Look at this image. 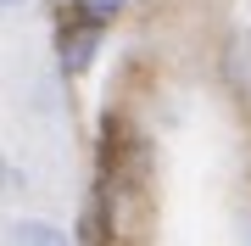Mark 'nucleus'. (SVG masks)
I'll return each instance as SVG.
<instances>
[{"instance_id":"obj_1","label":"nucleus","mask_w":251,"mask_h":246,"mask_svg":"<svg viewBox=\"0 0 251 246\" xmlns=\"http://www.w3.org/2000/svg\"><path fill=\"white\" fill-rule=\"evenodd\" d=\"M100 28H106V23H95L84 6H73L67 17H62L56 51H62V67H67V73H84V67H90V56H95V45H100Z\"/></svg>"},{"instance_id":"obj_2","label":"nucleus","mask_w":251,"mask_h":246,"mask_svg":"<svg viewBox=\"0 0 251 246\" xmlns=\"http://www.w3.org/2000/svg\"><path fill=\"white\" fill-rule=\"evenodd\" d=\"M0 246H73V241L56 224H45V219H17L6 235H0Z\"/></svg>"},{"instance_id":"obj_3","label":"nucleus","mask_w":251,"mask_h":246,"mask_svg":"<svg viewBox=\"0 0 251 246\" xmlns=\"http://www.w3.org/2000/svg\"><path fill=\"white\" fill-rule=\"evenodd\" d=\"M78 6H84V11H90V17H95V23H112V17H117V11H123V6H128V0H78Z\"/></svg>"},{"instance_id":"obj_4","label":"nucleus","mask_w":251,"mask_h":246,"mask_svg":"<svg viewBox=\"0 0 251 246\" xmlns=\"http://www.w3.org/2000/svg\"><path fill=\"white\" fill-rule=\"evenodd\" d=\"M0 6H23V0H0Z\"/></svg>"}]
</instances>
